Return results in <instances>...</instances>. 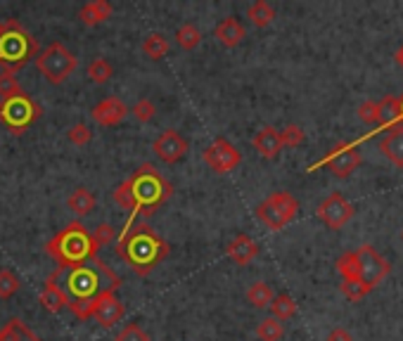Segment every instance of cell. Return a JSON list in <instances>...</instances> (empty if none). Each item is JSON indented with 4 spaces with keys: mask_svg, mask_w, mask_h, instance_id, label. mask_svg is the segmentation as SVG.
Segmentation results:
<instances>
[{
    "mask_svg": "<svg viewBox=\"0 0 403 341\" xmlns=\"http://www.w3.org/2000/svg\"><path fill=\"white\" fill-rule=\"evenodd\" d=\"M50 280L57 284L60 291L64 294L67 306L78 320L90 318V306L104 289H119L121 277H116L107 265L97 258L93 263L74 265V268H57L50 272Z\"/></svg>",
    "mask_w": 403,
    "mask_h": 341,
    "instance_id": "1",
    "label": "cell"
},
{
    "mask_svg": "<svg viewBox=\"0 0 403 341\" xmlns=\"http://www.w3.org/2000/svg\"><path fill=\"white\" fill-rule=\"evenodd\" d=\"M116 256L131 268L135 275L145 277L169 256V244L147 223H135L116 244Z\"/></svg>",
    "mask_w": 403,
    "mask_h": 341,
    "instance_id": "2",
    "label": "cell"
},
{
    "mask_svg": "<svg viewBox=\"0 0 403 341\" xmlns=\"http://www.w3.org/2000/svg\"><path fill=\"white\" fill-rule=\"evenodd\" d=\"M128 185H131V195H133V209H131V216H128L121 237L135 225V218H138V216L150 218V216H154V211L159 207H164L173 195L171 183L166 181L152 164L138 166L133 176L128 178Z\"/></svg>",
    "mask_w": 403,
    "mask_h": 341,
    "instance_id": "3",
    "label": "cell"
},
{
    "mask_svg": "<svg viewBox=\"0 0 403 341\" xmlns=\"http://www.w3.org/2000/svg\"><path fill=\"white\" fill-rule=\"evenodd\" d=\"M46 251L60 268H74V265H83L93 261V258H97V249L90 239V230L78 221L62 228L46 244Z\"/></svg>",
    "mask_w": 403,
    "mask_h": 341,
    "instance_id": "4",
    "label": "cell"
},
{
    "mask_svg": "<svg viewBox=\"0 0 403 341\" xmlns=\"http://www.w3.org/2000/svg\"><path fill=\"white\" fill-rule=\"evenodd\" d=\"M39 55V43L17 20L5 22V34L0 36V64L20 69L31 57Z\"/></svg>",
    "mask_w": 403,
    "mask_h": 341,
    "instance_id": "5",
    "label": "cell"
},
{
    "mask_svg": "<svg viewBox=\"0 0 403 341\" xmlns=\"http://www.w3.org/2000/svg\"><path fill=\"white\" fill-rule=\"evenodd\" d=\"M41 114L43 109L31 100L27 92H17V95L0 100V123L15 135H22Z\"/></svg>",
    "mask_w": 403,
    "mask_h": 341,
    "instance_id": "6",
    "label": "cell"
},
{
    "mask_svg": "<svg viewBox=\"0 0 403 341\" xmlns=\"http://www.w3.org/2000/svg\"><path fill=\"white\" fill-rule=\"evenodd\" d=\"M36 67H39L41 76H46L48 83L60 85L71 76L76 69V57L64 43H50V46L36 57Z\"/></svg>",
    "mask_w": 403,
    "mask_h": 341,
    "instance_id": "7",
    "label": "cell"
},
{
    "mask_svg": "<svg viewBox=\"0 0 403 341\" xmlns=\"http://www.w3.org/2000/svg\"><path fill=\"white\" fill-rule=\"evenodd\" d=\"M296 211H299V202L289 192H273L259 204L254 214L268 230H282L287 223L296 218Z\"/></svg>",
    "mask_w": 403,
    "mask_h": 341,
    "instance_id": "8",
    "label": "cell"
},
{
    "mask_svg": "<svg viewBox=\"0 0 403 341\" xmlns=\"http://www.w3.org/2000/svg\"><path fill=\"white\" fill-rule=\"evenodd\" d=\"M361 161L363 157L358 145H353V142H339V145L332 147L330 154L322 159V164L327 166V171H330L334 178L344 181V178H349L351 173L361 166Z\"/></svg>",
    "mask_w": 403,
    "mask_h": 341,
    "instance_id": "9",
    "label": "cell"
},
{
    "mask_svg": "<svg viewBox=\"0 0 403 341\" xmlns=\"http://www.w3.org/2000/svg\"><path fill=\"white\" fill-rule=\"evenodd\" d=\"M358 256V280H361L365 287H377L389 272V263L380 256V251H375L370 244H363L356 249Z\"/></svg>",
    "mask_w": 403,
    "mask_h": 341,
    "instance_id": "10",
    "label": "cell"
},
{
    "mask_svg": "<svg viewBox=\"0 0 403 341\" xmlns=\"http://www.w3.org/2000/svg\"><path fill=\"white\" fill-rule=\"evenodd\" d=\"M202 159L209 169L223 176V173H231V171L238 169L240 161H242V154H240L238 147L231 145L226 138H219L202 152Z\"/></svg>",
    "mask_w": 403,
    "mask_h": 341,
    "instance_id": "11",
    "label": "cell"
},
{
    "mask_svg": "<svg viewBox=\"0 0 403 341\" xmlns=\"http://www.w3.org/2000/svg\"><path fill=\"white\" fill-rule=\"evenodd\" d=\"M353 204L346 200L344 195H339V192H332L330 197H325V200L320 202L318 207V218L325 223L330 230H342V228L353 218Z\"/></svg>",
    "mask_w": 403,
    "mask_h": 341,
    "instance_id": "12",
    "label": "cell"
},
{
    "mask_svg": "<svg viewBox=\"0 0 403 341\" xmlns=\"http://www.w3.org/2000/svg\"><path fill=\"white\" fill-rule=\"evenodd\" d=\"M123 315H126V306L116 299L114 289H104L90 306V318L102 327H111L116 325Z\"/></svg>",
    "mask_w": 403,
    "mask_h": 341,
    "instance_id": "13",
    "label": "cell"
},
{
    "mask_svg": "<svg viewBox=\"0 0 403 341\" xmlns=\"http://www.w3.org/2000/svg\"><path fill=\"white\" fill-rule=\"evenodd\" d=\"M152 150L164 164H176L188 154V140L178 131H164L152 142Z\"/></svg>",
    "mask_w": 403,
    "mask_h": 341,
    "instance_id": "14",
    "label": "cell"
},
{
    "mask_svg": "<svg viewBox=\"0 0 403 341\" xmlns=\"http://www.w3.org/2000/svg\"><path fill=\"white\" fill-rule=\"evenodd\" d=\"M128 116V107L123 104L119 97H104L102 102H97L95 107L90 109V119L97 123V126H116Z\"/></svg>",
    "mask_w": 403,
    "mask_h": 341,
    "instance_id": "15",
    "label": "cell"
},
{
    "mask_svg": "<svg viewBox=\"0 0 403 341\" xmlns=\"http://www.w3.org/2000/svg\"><path fill=\"white\" fill-rule=\"evenodd\" d=\"M226 253L233 263L250 265L254 258L259 256V242L252 239L250 235H238V237H233L231 242H228Z\"/></svg>",
    "mask_w": 403,
    "mask_h": 341,
    "instance_id": "16",
    "label": "cell"
},
{
    "mask_svg": "<svg viewBox=\"0 0 403 341\" xmlns=\"http://www.w3.org/2000/svg\"><path fill=\"white\" fill-rule=\"evenodd\" d=\"M252 145H254V150L261 154L264 159H275L278 154L282 152L280 131H278V128H273V126H266L257 135H254Z\"/></svg>",
    "mask_w": 403,
    "mask_h": 341,
    "instance_id": "17",
    "label": "cell"
},
{
    "mask_svg": "<svg viewBox=\"0 0 403 341\" xmlns=\"http://www.w3.org/2000/svg\"><path fill=\"white\" fill-rule=\"evenodd\" d=\"M380 152L387 157L396 169H403V126L392 128L380 140Z\"/></svg>",
    "mask_w": 403,
    "mask_h": 341,
    "instance_id": "18",
    "label": "cell"
},
{
    "mask_svg": "<svg viewBox=\"0 0 403 341\" xmlns=\"http://www.w3.org/2000/svg\"><path fill=\"white\" fill-rule=\"evenodd\" d=\"M214 36H216V41L221 43V46H226V48H235V46H240L242 39L247 36V31L245 27H242V22L240 20H235V17H226L219 27L214 29Z\"/></svg>",
    "mask_w": 403,
    "mask_h": 341,
    "instance_id": "19",
    "label": "cell"
},
{
    "mask_svg": "<svg viewBox=\"0 0 403 341\" xmlns=\"http://www.w3.org/2000/svg\"><path fill=\"white\" fill-rule=\"evenodd\" d=\"M111 12H114V8H111L107 0H88V3L78 10V20L83 22L86 27H97V24L109 20Z\"/></svg>",
    "mask_w": 403,
    "mask_h": 341,
    "instance_id": "20",
    "label": "cell"
},
{
    "mask_svg": "<svg viewBox=\"0 0 403 341\" xmlns=\"http://www.w3.org/2000/svg\"><path fill=\"white\" fill-rule=\"evenodd\" d=\"M401 121H403V114H401V100H399V97L387 95L384 100L377 102V126L396 128Z\"/></svg>",
    "mask_w": 403,
    "mask_h": 341,
    "instance_id": "21",
    "label": "cell"
},
{
    "mask_svg": "<svg viewBox=\"0 0 403 341\" xmlns=\"http://www.w3.org/2000/svg\"><path fill=\"white\" fill-rule=\"evenodd\" d=\"M67 209H69L76 218H86V216L95 209V197L90 195V190L76 188L69 197H67Z\"/></svg>",
    "mask_w": 403,
    "mask_h": 341,
    "instance_id": "22",
    "label": "cell"
},
{
    "mask_svg": "<svg viewBox=\"0 0 403 341\" xmlns=\"http://www.w3.org/2000/svg\"><path fill=\"white\" fill-rule=\"evenodd\" d=\"M0 341H41V337L31 332L20 318H12L0 327Z\"/></svg>",
    "mask_w": 403,
    "mask_h": 341,
    "instance_id": "23",
    "label": "cell"
},
{
    "mask_svg": "<svg viewBox=\"0 0 403 341\" xmlns=\"http://www.w3.org/2000/svg\"><path fill=\"white\" fill-rule=\"evenodd\" d=\"M39 301H41L43 306H46L50 313H62V308L67 306L64 294H62L60 287L50 280V277H48V280H46V287H43L41 296H39Z\"/></svg>",
    "mask_w": 403,
    "mask_h": 341,
    "instance_id": "24",
    "label": "cell"
},
{
    "mask_svg": "<svg viewBox=\"0 0 403 341\" xmlns=\"http://www.w3.org/2000/svg\"><path fill=\"white\" fill-rule=\"evenodd\" d=\"M247 17H250L254 27L264 29L275 20V10H273V5H268L266 0H257V3H252L250 8H247Z\"/></svg>",
    "mask_w": 403,
    "mask_h": 341,
    "instance_id": "25",
    "label": "cell"
},
{
    "mask_svg": "<svg viewBox=\"0 0 403 341\" xmlns=\"http://www.w3.org/2000/svg\"><path fill=\"white\" fill-rule=\"evenodd\" d=\"M271 318H275L278 322H282V320H289V318H294V313H296V301L292 299L289 294H278V296H273V301H271Z\"/></svg>",
    "mask_w": 403,
    "mask_h": 341,
    "instance_id": "26",
    "label": "cell"
},
{
    "mask_svg": "<svg viewBox=\"0 0 403 341\" xmlns=\"http://www.w3.org/2000/svg\"><path fill=\"white\" fill-rule=\"evenodd\" d=\"M273 296L275 294H273L271 284H266V282H254L252 287L247 289V301H250L254 308H268Z\"/></svg>",
    "mask_w": 403,
    "mask_h": 341,
    "instance_id": "27",
    "label": "cell"
},
{
    "mask_svg": "<svg viewBox=\"0 0 403 341\" xmlns=\"http://www.w3.org/2000/svg\"><path fill=\"white\" fill-rule=\"evenodd\" d=\"M142 53H145V57L157 62L169 53V41H166L161 34H150L145 41H142Z\"/></svg>",
    "mask_w": 403,
    "mask_h": 341,
    "instance_id": "28",
    "label": "cell"
},
{
    "mask_svg": "<svg viewBox=\"0 0 403 341\" xmlns=\"http://www.w3.org/2000/svg\"><path fill=\"white\" fill-rule=\"evenodd\" d=\"M176 43L183 50H195L202 43V31L197 29L195 24H183V27L176 31Z\"/></svg>",
    "mask_w": 403,
    "mask_h": 341,
    "instance_id": "29",
    "label": "cell"
},
{
    "mask_svg": "<svg viewBox=\"0 0 403 341\" xmlns=\"http://www.w3.org/2000/svg\"><path fill=\"white\" fill-rule=\"evenodd\" d=\"M334 268L342 275V280H358V256L356 251H346L337 258Z\"/></svg>",
    "mask_w": 403,
    "mask_h": 341,
    "instance_id": "30",
    "label": "cell"
},
{
    "mask_svg": "<svg viewBox=\"0 0 403 341\" xmlns=\"http://www.w3.org/2000/svg\"><path fill=\"white\" fill-rule=\"evenodd\" d=\"M282 322H278L275 318H264L257 325V337L261 341H280L282 339Z\"/></svg>",
    "mask_w": 403,
    "mask_h": 341,
    "instance_id": "31",
    "label": "cell"
},
{
    "mask_svg": "<svg viewBox=\"0 0 403 341\" xmlns=\"http://www.w3.org/2000/svg\"><path fill=\"white\" fill-rule=\"evenodd\" d=\"M86 74H88V78L93 81V83L102 85L111 78V74H114V71H111V64L104 57H95L88 64V71H86Z\"/></svg>",
    "mask_w": 403,
    "mask_h": 341,
    "instance_id": "32",
    "label": "cell"
},
{
    "mask_svg": "<svg viewBox=\"0 0 403 341\" xmlns=\"http://www.w3.org/2000/svg\"><path fill=\"white\" fill-rule=\"evenodd\" d=\"M15 71L17 69H12V67H3V69H0V100L22 92L20 83H17V78H15Z\"/></svg>",
    "mask_w": 403,
    "mask_h": 341,
    "instance_id": "33",
    "label": "cell"
},
{
    "mask_svg": "<svg viewBox=\"0 0 403 341\" xmlns=\"http://www.w3.org/2000/svg\"><path fill=\"white\" fill-rule=\"evenodd\" d=\"M114 237H116V230H114V225H111V223H100V225H95V228H93V232H90V239H93V244H95L97 251H100L102 246L111 244Z\"/></svg>",
    "mask_w": 403,
    "mask_h": 341,
    "instance_id": "34",
    "label": "cell"
},
{
    "mask_svg": "<svg viewBox=\"0 0 403 341\" xmlns=\"http://www.w3.org/2000/svg\"><path fill=\"white\" fill-rule=\"evenodd\" d=\"M22 282L20 277L15 275L12 270H0V299H10V296H15L17 291H20Z\"/></svg>",
    "mask_w": 403,
    "mask_h": 341,
    "instance_id": "35",
    "label": "cell"
},
{
    "mask_svg": "<svg viewBox=\"0 0 403 341\" xmlns=\"http://www.w3.org/2000/svg\"><path fill=\"white\" fill-rule=\"evenodd\" d=\"M339 289H342V294H344L349 301H353V303L365 299V296H368V291H370V287H365L361 280H342Z\"/></svg>",
    "mask_w": 403,
    "mask_h": 341,
    "instance_id": "36",
    "label": "cell"
},
{
    "mask_svg": "<svg viewBox=\"0 0 403 341\" xmlns=\"http://www.w3.org/2000/svg\"><path fill=\"white\" fill-rule=\"evenodd\" d=\"M303 140H306V133H303V128L296 126V123H289V126H285L280 131L282 147H299Z\"/></svg>",
    "mask_w": 403,
    "mask_h": 341,
    "instance_id": "37",
    "label": "cell"
},
{
    "mask_svg": "<svg viewBox=\"0 0 403 341\" xmlns=\"http://www.w3.org/2000/svg\"><path fill=\"white\" fill-rule=\"evenodd\" d=\"M131 114L135 116V121L140 123H150L154 119V114H157V107H154L152 100H147V97H142V100L135 102V107L131 109Z\"/></svg>",
    "mask_w": 403,
    "mask_h": 341,
    "instance_id": "38",
    "label": "cell"
},
{
    "mask_svg": "<svg viewBox=\"0 0 403 341\" xmlns=\"http://www.w3.org/2000/svg\"><path fill=\"white\" fill-rule=\"evenodd\" d=\"M67 138H69L71 145H76V147H83V145H88L90 138H93V131L86 123H76V126H71L69 131H67Z\"/></svg>",
    "mask_w": 403,
    "mask_h": 341,
    "instance_id": "39",
    "label": "cell"
},
{
    "mask_svg": "<svg viewBox=\"0 0 403 341\" xmlns=\"http://www.w3.org/2000/svg\"><path fill=\"white\" fill-rule=\"evenodd\" d=\"M116 341H150V334L142 330L140 325H135V322H131V325L123 327L121 334H119V337H116Z\"/></svg>",
    "mask_w": 403,
    "mask_h": 341,
    "instance_id": "40",
    "label": "cell"
},
{
    "mask_svg": "<svg viewBox=\"0 0 403 341\" xmlns=\"http://www.w3.org/2000/svg\"><path fill=\"white\" fill-rule=\"evenodd\" d=\"M111 200L119 204L121 209H133V195H131V185H128V181H123L119 188L111 192Z\"/></svg>",
    "mask_w": 403,
    "mask_h": 341,
    "instance_id": "41",
    "label": "cell"
},
{
    "mask_svg": "<svg viewBox=\"0 0 403 341\" xmlns=\"http://www.w3.org/2000/svg\"><path fill=\"white\" fill-rule=\"evenodd\" d=\"M358 119L373 128H380L377 126V102H373V100L363 102L361 107H358Z\"/></svg>",
    "mask_w": 403,
    "mask_h": 341,
    "instance_id": "42",
    "label": "cell"
},
{
    "mask_svg": "<svg viewBox=\"0 0 403 341\" xmlns=\"http://www.w3.org/2000/svg\"><path fill=\"white\" fill-rule=\"evenodd\" d=\"M327 341H353V337L349 330H344V327H334V330L327 334Z\"/></svg>",
    "mask_w": 403,
    "mask_h": 341,
    "instance_id": "43",
    "label": "cell"
},
{
    "mask_svg": "<svg viewBox=\"0 0 403 341\" xmlns=\"http://www.w3.org/2000/svg\"><path fill=\"white\" fill-rule=\"evenodd\" d=\"M394 60H396V64H399V67H401V69H403V46L399 48V50H396V55H394Z\"/></svg>",
    "mask_w": 403,
    "mask_h": 341,
    "instance_id": "44",
    "label": "cell"
},
{
    "mask_svg": "<svg viewBox=\"0 0 403 341\" xmlns=\"http://www.w3.org/2000/svg\"><path fill=\"white\" fill-rule=\"evenodd\" d=\"M5 34V22H0V36Z\"/></svg>",
    "mask_w": 403,
    "mask_h": 341,
    "instance_id": "45",
    "label": "cell"
},
{
    "mask_svg": "<svg viewBox=\"0 0 403 341\" xmlns=\"http://www.w3.org/2000/svg\"><path fill=\"white\" fill-rule=\"evenodd\" d=\"M399 100H401V114H403V97H399Z\"/></svg>",
    "mask_w": 403,
    "mask_h": 341,
    "instance_id": "46",
    "label": "cell"
},
{
    "mask_svg": "<svg viewBox=\"0 0 403 341\" xmlns=\"http://www.w3.org/2000/svg\"><path fill=\"white\" fill-rule=\"evenodd\" d=\"M401 242H403V230H401Z\"/></svg>",
    "mask_w": 403,
    "mask_h": 341,
    "instance_id": "47",
    "label": "cell"
}]
</instances>
